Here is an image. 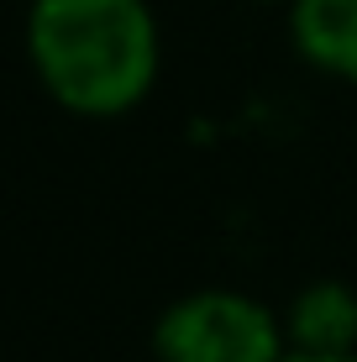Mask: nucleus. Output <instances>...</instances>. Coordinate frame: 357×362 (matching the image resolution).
Listing matches in <instances>:
<instances>
[{
	"label": "nucleus",
	"mask_w": 357,
	"mask_h": 362,
	"mask_svg": "<svg viewBox=\"0 0 357 362\" xmlns=\"http://www.w3.org/2000/svg\"><path fill=\"white\" fill-rule=\"evenodd\" d=\"M289 352L305 357H347L357 352V289L341 279H315L284 310Z\"/></svg>",
	"instance_id": "7ed1b4c3"
},
{
	"label": "nucleus",
	"mask_w": 357,
	"mask_h": 362,
	"mask_svg": "<svg viewBox=\"0 0 357 362\" xmlns=\"http://www.w3.org/2000/svg\"><path fill=\"white\" fill-rule=\"evenodd\" d=\"M158 362H284L289 336L284 315L237 289L179 294L153 320Z\"/></svg>",
	"instance_id": "f03ea898"
},
{
	"label": "nucleus",
	"mask_w": 357,
	"mask_h": 362,
	"mask_svg": "<svg viewBox=\"0 0 357 362\" xmlns=\"http://www.w3.org/2000/svg\"><path fill=\"white\" fill-rule=\"evenodd\" d=\"M289 37L310 69L357 84V0H289Z\"/></svg>",
	"instance_id": "20e7f679"
},
{
	"label": "nucleus",
	"mask_w": 357,
	"mask_h": 362,
	"mask_svg": "<svg viewBox=\"0 0 357 362\" xmlns=\"http://www.w3.org/2000/svg\"><path fill=\"white\" fill-rule=\"evenodd\" d=\"M27 58L74 116L110 121L158 84V21L147 0H32Z\"/></svg>",
	"instance_id": "f257e3e1"
},
{
	"label": "nucleus",
	"mask_w": 357,
	"mask_h": 362,
	"mask_svg": "<svg viewBox=\"0 0 357 362\" xmlns=\"http://www.w3.org/2000/svg\"><path fill=\"white\" fill-rule=\"evenodd\" d=\"M284 362H357V352H347V357H305V352H289Z\"/></svg>",
	"instance_id": "39448f33"
}]
</instances>
